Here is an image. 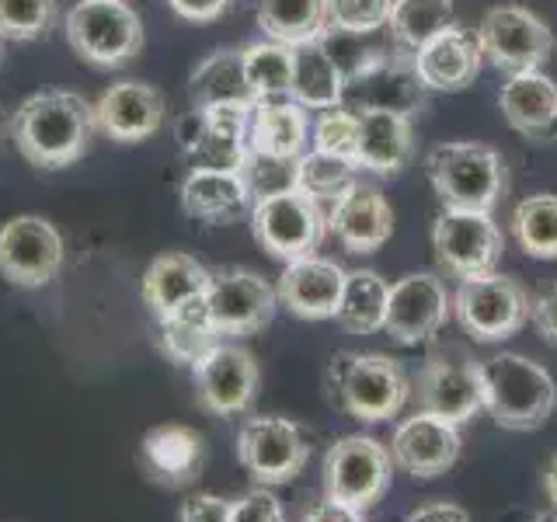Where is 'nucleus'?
<instances>
[{"instance_id": "1", "label": "nucleus", "mask_w": 557, "mask_h": 522, "mask_svg": "<svg viewBox=\"0 0 557 522\" xmlns=\"http://www.w3.org/2000/svg\"><path fill=\"white\" fill-rule=\"evenodd\" d=\"M95 129V104L77 91H63V87L32 95L11 119L14 147L22 150L28 164L49 171L81 161L84 150L91 147Z\"/></svg>"}, {"instance_id": "2", "label": "nucleus", "mask_w": 557, "mask_h": 522, "mask_svg": "<svg viewBox=\"0 0 557 522\" xmlns=\"http://www.w3.org/2000/svg\"><path fill=\"white\" fill-rule=\"evenodd\" d=\"M481 400L505 432H536L557 408V383L544 362L519 352H495L478 362Z\"/></svg>"}, {"instance_id": "3", "label": "nucleus", "mask_w": 557, "mask_h": 522, "mask_svg": "<svg viewBox=\"0 0 557 522\" xmlns=\"http://www.w3.org/2000/svg\"><path fill=\"white\" fill-rule=\"evenodd\" d=\"M425 174L443 209H467V213H495L509 188L505 157L478 139L435 144L425 153Z\"/></svg>"}, {"instance_id": "4", "label": "nucleus", "mask_w": 557, "mask_h": 522, "mask_svg": "<svg viewBox=\"0 0 557 522\" xmlns=\"http://www.w3.org/2000/svg\"><path fill=\"white\" fill-rule=\"evenodd\" d=\"M331 400L356 422L380 425L400 414L411 397V380L400 359L383 352H338L327 370Z\"/></svg>"}, {"instance_id": "5", "label": "nucleus", "mask_w": 557, "mask_h": 522, "mask_svg": "<svg viewBox=\"0 0 557 522\" xmlns=\"http://www.w3.org/2000/svg\"><path fill=\"white\" fill-rule=\"evenodd\" d=\"M530 289L516 275L495 269L474 278H460L457 293H453V318L474 341L498 345L530 324Z\"/></svg>"}, {"instance_id": "6", "label": "nucleus", "mask_w": 557, "mask_h": 522, "mask_svg": "<svg viewBox=\"0 0 557 522\" xmlns=\"http://www.w3.org/2000/svg\"><path fill=\"white\" fill-rule=\"evenodd\" d=\"M251 234L258 248L275 261H296L318 254L327 237V209L300 188L275 191L251 206Z\"/></svg>"}, {"instance_id": "7", "label": "nucleus", "mask_w": 557, "mask_h": 522, "mask_svg": "<svg viewBox=\"0 0 557 522\" xmlns=\"http://www.w3.org/2000/svg\"><path fill=\"white\" fill-rule=\"evenodd\" d=\"M66 42L84 63L122 66L144 46V22L126 0H77L66 11Z\"/></svg>"}, {"instance_id": "8", "label": "nucleus", "mask_w": 557, "mask_h": 522, "mask_svg": "<svg viewBox=\"0 0 557 522\" xmlns=\"http://www.w3.org/2000/svg\"><path fill=\"white\" fill-rule=\"evenodd\" d=\"M474 39L484 63L502 70L505 77L522 70H540L554 52V32L540 14L522 4H495L481 14Z\"/></svg>"}, {"instance_id": "9", "label": "nucleus", "mask_w": 557, "mask_h": 522, "mask_svg": "<svg viewBox=\"0 0 557 522\" xmlns=\"http://www.w3.org/2000/svg\"><path fill=\"white\" fill-rule=\"evenodd\" d=\"M324 498L352 505V509H373L391 492L394 460L391 449L373 435H342L324 452Z\"/></svg>"}, {"instance_id": "10", "label": "nucleus", "mask_w": 557, "mask_h": 522, "mask_svg": "<svg viewBox=\"0 0 557 522\" xmlns=\"http://www.w3.org/2000/svg\"><path fill=\"white\" fill-rule=\"evenodd\" d=\"M432 251L440 269L453 278H474L495 272L505 237L492 213H467V209H443L432 223Z\"/></svg>"}, {"instance_id": "11", "label": "nucleus", "mask_w": 557, "mask_h": 522, "mask_svg": "<svg viewBox=\"0 0 557 522\" xmlns=\"http://www.w3.org/2000/svg\"><path fill=\"white\" fill-rule=\"evenodd\" d=\"M237 460L261 487L289 484L310 460L300 425L283 414H255L237 432Z\"/></svg>"}, {"instance_id": "12", "label": "nucleus", "mask_w": 557, "mask_h": 522, "mask_svg": "<svg viewBox=\"0 0 557 522\" xmlns=\"http://www.w3.org/2000/svg\"><path fill=\"white\" fill-rule=\"evenodd\" d=\"M63 234L46 216L22 213L0 226V275L22 289H42L63 269Z\"/></svg>"}, {"instance_id": "13", "label": "nucleus", "mask_w": 557, "mask_h": 522, "mask_svg": "<svg viewBox=\"0 0 557 522\" xmlns=\"http://www.w3.org/2000/svg\"><path fill=\"white\" fill-rule=\"evenodd\" d=\"M206 310L223 338L255 335V331L272 324L278 310V293L265 275L251 269H220L209 278Z\"/></svg>"}, {"instance_id": "14", "label": "nucleus", "mask_w": 557, "mask_h": 522, "mask_svg": "<svg viewBox=\"0 0 557 522\" xmlns=\"http://www.w3.org/2000/svg\"><path fill=\"white\" fill-rule=\"evenodd\" d=\"M191 376H196L199 405L220 418L244 414L255 405L261 387L258 359L237 341H216L191 365Z\"/></svg>"}, {"instance_id": "15", "label": "nucleus", "mask_w": 557, "mask_h": 522, "mask_svg": "<svg viewBox=\"0 0 557 522\" xmlns=\"http://www.w3.org/2000/svg\"><path fill=\"white\" fill-rule=\"evenodd\" d=\"M449 318H453V293L446 289L443 278L432 272H411L391 286L383 331L397 345H422L440 335Z\"/></svg>"}, {"instance_id": "16", "label": "nucleus", "mask_w": 557, "mask_h": 522, "mask_svg": "<svg viewBox=\"0 0 557 522\" xmlns=\"http://www.w3.org/2000/svg\"><path fill=\"white\" fill-rule=\"evenodd\" d=\"M425 84L418 80L414 63L408 52H400L391 46V52L376 57L370 66H362L359 74L345 80V109L359 112H400V115H414L425 104Z\"/></svg>"}, {"instance_id": "17", "label": "nucleus", "mask_w": 557, "mask_h": 522, "mask_svg": "<svg viewBox=\"0 0 557 522\" xmlns=\"http://www.w3.org/2000/svg\"><path fill=\"white\" fill-rule=\"evenodd\" d=\"M251 109H209V112L191 109L178 122V139L188 157V167L240 171L251 150L248 147Z\"/></svg>"}, {"instance_id": "18", "label": "nucleus", "mask_w": 557, "mask_h": 522, "mask_svg": "<svg viewBox=\"0 0 557 522\" xmlns=\"http://www.w3.org/2000/svg\"><path fill=\"white\" fill-rule=\"evenodd\" d=\"M411 390L418 397V411L440 414L453 425H467L478 411H484L478 362L460 356L432 352L422 370H418Z\"/></svg>"}, {"instance_id": "19", "label": "nucleus", "mask_w": 557, "mask_h": 522, "mask_svg": "<svg viewBox=\"0 0 557 522\" xmlns=\"http://www.w3.org/2000/svg\"><path fill=\"white\" fill-rule=\"evenodd\" d=\"M387 449L397 470H405L411 477L432 481L446 474V470H453V463L460 460L463 439H460V425L446 422L440 414L414 411L394 428Z\"/></svg>"}, {"instance_id": "20", "label": "nucleus", "mask_w": 557, "mask_h": 522, "mask_svg": "<svg viewBox=\"0 0 557 522\" xmlns=\"http://www.w3.org/2000/svg\"><path fill=\"white\" fill-rule=\"evenodd\" d=\"M327 234L348 254H373L394 237V209L376 185L352 182L327 206Z\"/></svg>"}, {"instance_id": "21", "label": "nucleus", "mask_w": 557, "mask_h": 522, "mask_svg": "<svg viewBox=\"0 0 557 522\" xmlns=\"http://www.w3.org/2000/svg\"><path fill=\"white\" fill-rule=\"evenodd\" d=\"M168 104L153 84L144 80H119L95 101V122L104 136L119 144H144L164 126Z\"/></svg>"}, {"instance_id": "22", "label": "nucleus", "mask_w": 557, "mask_h": 522, "mask_svg": "<svg viewBox=\"0 0 557 522\" xmlns=\"http://www.w3.org/2000/svg\"><path fill=\"white\" fill-rule=\"evenodd\" d=\"M342 286H345V269L338 261L307 254V258L286 261L275 293H278V303H283L293 318L331 321L342 300Z\"/></svg>"}, {"instance_id": "23", "label": "nucleus", "mask_w": 557, "mask_h": 522, "mask_svg": "<svg viewBox=\"0 0 557 522\" xmlns=\"http://www.w3.org/2000/svg\"><path fill=\"white\" fill-rule=\"evenodd\" d=\"M411 63H414L418 80L425 84V91L457 95L478 80L481 66H484V52L474 35L463 32L460 25H453L418 49Z\"/></svg>"}, {"instance_id": "24", "label": "nucleus", "mask_w": 557, "mask_h": 522, "mask_svg": "<svg viewBox=\"0 0 557 522\" xmlns=\"http://www.w3.org/2000/svg\"><path fill=\"white\" fill-rule=\"evenodd\" d=\"M502 119L522 139H550L557 133V84L544 70H522L509 74L498 91Z\"/></svg>"}, {"instance_id": "25", "label": "nucleus", "mask_w": 557, "mask_h": 522, "mask_svg": "<svg viewBox=\"0 0 557 522\" xmlns=\"http://www.w3.org/2000/svg\"><path fill=\"white\" fill-rule=\"evenodd\" d=\"M414 157V126L411 115L400 112H359V150L356 164L376 178H397Z\"/></svg>"}, {"instance_id": "26", "label": "nucleus", "mask_w": 557, "mask_h": 522, "mask_svg": "<svg viewBox=\"0 0 557 522\" xmlns=\"http://www.w3.org/2000/svg\"><path fill=\"white\" fill-rule=\"evenodd\" d=\"M209 278H213V272H209L199 258L171 251L150 261V269L144 272V283H139V293H144V303L157 313V321H164L174 310L202 300L209 289Z\"/></svg>"}, {"instance_id": "27", "label": "nucleus", "mask_w": 557, "mask_h": 522, "mask_svg": "<svg viewBox=\"0 0 557 522\" xmlns=\"http://www.w3.org/2000/svg\"><path fill=\"white\" fill-rule=\"evenodd\" d=\"M182 209L191 220H202L209 226L234 223L251 213V196L244 188L240 171H206L188 167L182 182Z\"/></svg>"}, {"instance_id": "28", "label": "nucleus", "mask_w": 557, "mask_h": 522, "mask_svg": "<svg viewBox=\"0 0 557 522\" xmlns=\"http://www.w3.org/2000/svg\"><path fill=\"white\" fill-rule=\"evenodd\" d=\"M310 112L293 98L255 101L248 119V147L255 153L283 157V161H300L310 144Z\"/></svg>"}, {"instance_id": "29", "label": "nucleus", "mask_w": 557, "mask_h": 522, "mask_svg": "<svg viewBox=\"0 0 557 522\" xmlns=\"http://www.w3.org/2000/svg\"><path fill=\"white\" fill-rule=\"evenodd\" d=\"M188 95L191 104L199 112L209 109H251V87L244 77V57L240 49H216L191 70L188 80Z\"/></svg>"}, {"instance_id": "30", "label": "nucleus", "mask_w": 557, "mask_h": 522, "mask_svg": "<svg viewBox=\"0 0 557 522\" xmlns=\"http://www.w3.org/2000/svg\"><path fill=\"white\" fill-rule=\"evenodd\" d=\"M289 98L296 104H304L307 112H327L338 109L345 98V74L338 63L331 60L327 46L318 42H304L293 46V87Z\"/></svg>"}, {"instance_id": "31", "label": "nucleus", "mask_w": 557, "mask_h": 522, "mask_svg": "<svg viewBox=\"0 0 557 522\" xmlns=\"http://www.w3.org/2000/svg\"><path fill=\"white\" fill-rule=\"evenodd\" d=\"M144 467L164 484H188L202 463V435L188 425H157L144 435L139 446Z\"/></svg>"}, {"instance_id": "32", "label": "nucleus", "mask_w": 557, "mask_h": 522, "mask_svg": "<svg viewBox=\"0 0 557 522\" xmlns=\"http://www.w3.org/2000/svg\"><path fill=\"white\" fill-rule=\"evenodd\" d=\"M258 28L265 39L304 46L327 35V0H255Z\"/></svg>"}, {"instance_id": "33", "label": "nucleus", "mask_w": 557, "mask_h": 522, "mask_svg": "<svg viewBox=\"0 0 557 522\" xmlns=\"http://www.w3.org/2000/svg\"><path fill=\"white\" fill-rule=\"evenodd\" d=\"M387 300H391V283L380 272L373 269L345 272L335 321L348 335H376V331H383V321H387Z\"/></svg>"}, {"instance_id": "34", "label": "nucleus", "mask_w": 557, "mask_h": 522, "mask_svg": "<svg viewBox=\"0 0 557 522\" xmlns=\"http://www.w3.org/2000/svg\"><path fill=\"white\" fill-rule=\"evenodd\" d=\"M453 25H457L453 0H394L387 32L394 49L414 57L425 42H432L435 35H443Z\"/></svg>"}, {"instance_id": "35", "label": "nucleus", "mask_w": 557, "mask_h": 522, "mask_svg": "<svg viewBox=\"0 0 557 522\" xmlns=\"http://www.w3.org/2000/svg\"><path fill=\"white\" fill-rule=\"evenodd\" d=\"M161 341H164V352L182 365H196L209 348L223 341V335L206 310V296L182 310H174L171 318L161 321Z\"/></svg>"}, {"instance_id": "36", "label": "nucleus", "mask_w": 557, "mask_h": 522, "mask_svg": "<svg viewBox=\"0 0 557 522\" xmlns=\"http://www.w3.org/2000/svg\"><path fill=\"white\" fill-rule=\"evenodd\" d=\"M512 237L519 251L536 261H557V196L536 191L512 209Z\"/></svg>"}, {"instance_id": "37", "label": "nucleus", "mask_w": 557, "mask_h": 522, "mask_svg": "<svg viewBox=\"0 0 557 522\" xmlns=\"http://www.w3.org/2000/svg\"><path fill=\"white\" fill-rule=\"evenodd\" d=\"M244 57V77H248L255 101H275L289 98L293 87V46L261 39L255 46L240 49Z\"/></svg>"}, {"instance_id": "38", "label": "nucleus", "mask_w": 557, "mask_h": 522, "mask_svg": "<svg viewBox=\"0 0 557 522\" xmlns=\"http://www.w3.org/2000/svg\"><path fill=\"white\" fill-rule=\"evenodd\" d=\"M352 182H359V164L342 161V157L307 150L300 161H296V188L313 196L321 206L335 202Z\"/></svg>"}, {"instance_id": "39", "label": "nucleus", "mask_w": 557, "mask_h": 522, "mask_svg": "<svg viewBox=\"0 0 557 522\" xmlns=\"http://www.w3.org/2000/svg\"><path fill=\"white\" fill-rule=\"evenodd\" d=\"M57 0H0V39L32 42L57 25Z\"/></svg>"}, {"instance_id": "40", "label": "nucleus", "mask_w": 557, "mask_h": 522, "mask_svg": "<svg viewBox=\"0 0 557 522\" xmlns=\"http://www.w3.org/2000/svg\"><path fill=\"white\" fill-rule=\"evenodd\" d=\"M310 150H321L331 157H342V161L356 164V150H359V115L352 109H327L310 122Z\"/></svg>"}, {"instance_id": "41", "label": "nucleus", "mask_w": 557, "mask_h": 522, "mask_svg": "<svg viewBox=\"0 0 557 522\" xmlns=\"http://www.w3.org/2000/svg\"><path fill=\"white\" fill-rule=\"evenodd\" d=\"M244 188H248L251 202L275 196V191H289L296 188V161H283V157H269V153H255L248 150V161L240 167Z\"/></svg>"}, {"instance_id": "42", "label": "nucleus", "mask_w": 557, "mask_h": 522, "mask_svg": "<svg viewBox=\"0 0 557 522\" xmlns=\"http://www.w3.org/2000/svg\"><path fill=\"white\" fill-rule=\"evenodd\" d=\"M394 0H327V22L335 32L373 35L391 22Z\"/></svg>"}, {"instance_id": "43", "label": "nucleus", "mask_w": 557, "mask_h": 522, "mask_svg": "<svg viewBox=\"0 0 557 522\" xmlns=\"http://www.w3.org/2000/svg\"><path fill=\"white\" fill-rule=\"evenodd\" d=\"M231 522H286V512L278 498L269 492V487H251L248 495H240L234 501V512H231Z\"/></svg>"}, {"instance_id": "44", "label": "nucleus", "mask_w": 557, "mask_h": 522, "mask_svg": "<svg viewBox=\"0 0 557 522\" xmlns=\"http://www.w3.org/2000/svg\"><path fill=\"white\" fill-rule=\"evenodd\" d=\"M530 321L536 327V335L547 345L557 348V283H550L547 289H540L530 303Z\"/></svg>"}, {"instance_id": "45", "label": "nucleus", "mask_w": 557, "mask_h": 522, "mask_svg": "<svg viewBox=\"0 0 557 522\" xmlns=\"http://www.w3.org/2000/svg\"><path fill=\"white\" fill-rule=\"evenodd\" d=\"M231 512H234V501H226L220 495H191L185 505H182V522H231Z\"/></svg>"}, {"instance_id": "46", "label": "nucleus", "mask_w": 557, "mask_h": 522, "mask_svg": "<svg viewBox=\"0 0 557 522\" xmlns=\"http://www.w3.org/2000/svg\"><path fill=\"white\" fill-rule=\"evenodd\" d=\"M171 11L185 17V22H216V17H223L226 11H231L234 0H168Z\"/></svg>"}, {"instance_id": "47", "label": "nucleus", "mask_w": 557, "mask_h": 522, "mask_svg": "<svg viewBox=\"0 0 557 522\" xmlns=\"http://www.w3.org/2000/svg\"><path fill=\"white\" fill-rule=\"evenodd\" d=\"M304 522H366V512L362 509H352V505H345V501L324 498V501H318L304 515Z\"/></svg>"}, {"instance_id": "48", "label": "nucleus", "mask_w": 557, "mask_h": 522, "mask_svg": "<svg viewBox=\"0 0 557 522\" xmlns=\"http://www.w3.org/2000/svg\"><path fill=\"white\" fill-rule=\"evenodd\" d=\"M405 522H470V515L457 501H429V505H418Z\"/></svg>"}, {"instance_id": "49", "label": "nucleus", "mask_w": 557, "mask_h": 522, "mask_svg": "<svg viewBox=\"0 0 557 522\" xmlns=\"http://www.w3.org/2000/svg\"><path fill=\"white\" fill-rule=\"evenodd\" d=\"M544 495H547V501L557 509V452L547 460V467H544Z\"/></svg>"}, {"instance_id": "50", "label": "nucleus", "mask_w": 557, "mask_h": 522, "mask_svg": "<svg viewBox=\"0 0 557 522\" xmlns=\"http://www.w3.org/2000/svg\"><path fill=\"white\" fill-rule=\"evenodd\" d=\"M527 522H557V509H550V512H536V515H530Z\"/></svg>"}, {"instance_id": "51", "label": "nucleus", "mask_w": 557, "mask_h": 522, "mask_svg": "<svg viewBox=\"0 0 557 522\" xmlns=\"http://www.w3.org/2000/svg\"><path fill=\"white\" fill-rule=\"evenodd\" d=\"M0 60H4V39H0Z\"/></svg>"}]
</instances>
